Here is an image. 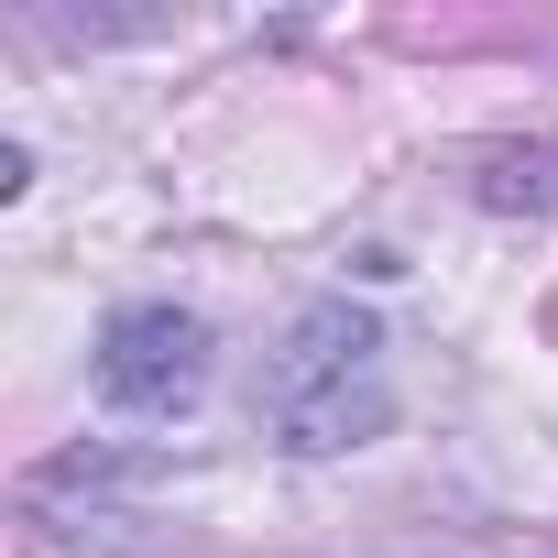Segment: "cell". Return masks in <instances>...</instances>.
<instances>
[{
    "mask_svg": "<svg viewBox=\"0 0 558 558\" xmlns=\"http://www.w3.org/2000/svg\"><path fill=\"white\" fill-rule=\"evenodd\" d=\"M384 405H395V384H384V329H373L362 307H307L296 340L263 362V416H274V438L307 449V460L362 449V438L384 427Z\"/></svg>",
    "mask_w": 558,
    "mask_h": 558,
    "instance_id": "cell-1",
    "label": "cell"
},
{
    "mask_svg": "<svg viewBox=\"0 0 558 558\" xmlns=\"http://www.w3.org/2000/svg\"><path fill=\"white\" fill-rule=\"evenodd\" d=\"M208 384V329L186 307H121L99 329V395L121 416H186Z\"/></svg>",
    "mask_w": 558,
    "mask_h": 558,
    "instance_id": "cell-2",
    "label": "cell"
}]
</instances>
